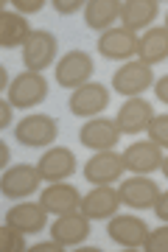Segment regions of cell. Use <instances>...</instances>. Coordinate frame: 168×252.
Instances as JSON below:
<instances>
[{"label": "cell", "mask_w": 168, "mask_h": 252, "mask_svg": "<svg viewBox=\"0 0 168 252\" xmlns=\"http://www.w3.org/2000/svg\"><path fill=\"white\" fill-rule=\"evenodd\" d=\"M90 76H93V59H90L84 51H70V54L59 59L56 64V81L62 87H73L79 90L81 84H87Z\"/></svg>", "instance_id": "cell-10"}, {"label": "cell", "mask_w": 168, "mask_h": 252, "mask_svg": "<svg viewBox=\"0 0 168 252\" xmlns=\"http://www.w3.org/2000/svg\"><path fill=\"white\" fill-rule=\"evenodd\" d=\"M39 182H42L39 168L23 162V165H11V168L3 171L0 190H3V196H9V199H26L39 190Z\"/></svg>", "instance_id": "cell-3"}, {"label": "cell", "mask_w": 168, "mask_h": 252, "mask_svg": "<svg viewBox=\"0 0 168 252\" xmlns=\"http://www.w3.org/2000/svg\"><path fill=\"white\" fill-rule=\"evenodd\" d=\"M56 36L51 31H34L28 36V42L23 45V62H26L28 70L34 73H42L45 67H51L53 59H56Z\"/></svg>", "instance_id": "cell-5"}, {"label": "cell", "mask_w": 168, "mask_h": 252, "mask_svg": "<svg viewBox=\"0 0 168 252\" xmlns=\"http://www.w3.org/2000/svg\"><path fill=\"white\" fill-rule=\"evenodd\" d=\"M34 34L28 20L14 11H0V45L3 48H20L28 42V36Z\"/></svg>", "instance_id": "cell-21"}, {"label": "cell", "mask_w": 168, "mask_h": 252, "mask_svg": "<svg viewBox=\"0 0 168 252\" xmlns=\"http://www.w3.org/2000/svg\"><path fill=\"white\" fill-rule=\"evenodd\" d=\"M154 84V73H151L149 64L137 62H126L121 70H115L112 76V87H115L121 95H129V98H137L140 93H146Z\"/></svg>", "instance_id": "cell-6"}, {"label": "cell", "mask_w": 168, "mask_h": 252, "mask_svg": "<svg viewBox=\"0 0 168 252\" xmlns=\"http://www.w3.org/2000/svg\"><path fill=\"white\" fill-rule=\"evenodd\" d=\"M151 121H154V107L146 98H129L118 109V118H115L121 135H137L143 129H149Z\"/></svg>", "instance_id": "cell-14"}, {"label": "cell", "mask_w": 168, "mask_h": 252, "mask_svg": "<svg viewBox=\"0 0 168 252\" xmlns=\"http://www.w3.org/2000/svg\"><path fill=\"white\" fill-rule=\"evenodd\" d=\"M166 28H168V14H166Z\"/></svg>", "instance_id": "cell-36"}, {"label": "cell", "mask_w": 168, "mask_h": 252, "mask_svg": "<svg viewBox=\"0 0 168 252\" xmlns=\"http://www.w3.org/2000/svg\"><path fill=\"white\" fill-rule=\"evenodd\" d=\"M26 233H20L17 227L11 224H3L0 227V250L3 252H23L26 250Z\"/></svg>", "instance_id": "cell-24"}, {"label": "cell", "mask_w": 168, "mask_h": 252, "mask_svg": "<svg viewBox=\"0 0 168 252\" xmlns=\"http://www.w3.org/2000/svg\"><path fill=\"white\" fill-rule=\"evenodd\" d=\"M143 247H146V252H168V224L157 227V230H149Z\"/></svg>", "instance_id": "cell-25"}, {"label": "cell", "mask_w": 168, "mask_h": 252, "mask_svg": "<svg viewBox=\"0 0 168 252\" xmlns=\"http://www.w3.org/2000/svg\"><path fill=\"white\" fill-rule=\"evenodd\" d=\"M160 168H163V174L168 177V157H163V165H160Z\"/></svg>", "instance_id": "cell-35"}, {"label": "cell", "mask_w": 168, "mask_h": 252, "mask_svg": "<svg viewBox=\"0 0 168 252\" xmlns=\"http://www.w3.org/2000/svg\"><path fill=\"white\" fill-rule=\"evenodd\" d=\"M154 213H157L163 221H168V190L166 193H160V199L154 202Z\"/></svg>", "instance_id": "cell-29"}, {"label": "cell", "mask_w": 168, "mask_h": 252, "mask_svg": "<svg viewBox=\"0 0 168 252\" xmlns=\"http://www.w3.org/2000/svg\"><path fill=\"white\" fill-rule=\"evenodd\" d=\"M137 56L143 64H157L168 59V28H149L146 36H140V45H137Z\"/></svg>", "instance_id": "cell-22"}, {"label": "cell", "mask_w": 168, "mask_h": 252, "mask_svg": "<svg viewBox=\"0 0 168 252\" xmlns=\"http://www.w3.org/2000/svg\"><path fill=\"white\" fill-rule=\"evenodd\" d=\"M124 168H126L124 154L112 152V149L98 152L84 162V180L93 182V185H112L124 177Z\"/></svg>", "instance_id": "cell-4"}, {"label": "cell", "mask_w": 168, "mask_h": 252, "mask_svg": "<svg viewBox=\"0 0 168 252\" xmlns=\"http://www.w3.org/2000/svg\"><path fill=\"white\" fill-rule=\"evenodd\" d=\"M65 244H59L56 238L53 241H45V244H34V252H62Z\"/></svg>", "instance_id": "cell-30"}, {"label": "cell", "mask_w": 168, "mask_h": 252, "mask_svg": "<svg viewBox=\"0 0 168 252\" xmlns=\"http://www.w3.org/2000/svg\"><path fill=\"white\" fill-rule=\"evenodd\" d=\"M79 140H81V146H87V149L109 152V149H115L118 140H121V129H118V124L109 121V118H93V121H87V124L81 126Z\"/></svg>", "instance_id": "cell-8"}, {"label": "cell", "mask_w": 168, "mask_h": 252, "mask_svg": "<svg viewBox=\"0 0 168 252\" xmlns=\"http://www.w3.org/2000/svg\"><path fill=\"white\" fill-rule=\"evenodd\" d=\"M6 98H9L11 107H20V109H28L34 104H42L48 98V81L34 70H26L14 76L11 87L6 90Z\"/></svg>", "instance_id": "cell-2"}, {"label": "cell", "mask_w": 168, "mask_h": 252, "mask_svg": "<svg viewBox=\"0 0 168 252\" xmlns=\"http://www.w3.org/2000/svg\"><path fill=\"white\" fill-rule=\"evenodd\" d=\"M121 9H124V3H118V0H90V3H84V23L96 31H109L112 23L121 17Z\"/></svg>", "instance_id": "cell-20"}, {"label": "cell", "mask_w": 168, "mask_h": 252, "mask_svg": "<svg viewBox=\"0 0 168 252\" xmlns=\"http://www.w3.org/2000/svg\"><path fill=\"white\" fill-rule=\"evenodd\" d=\"M53 9L59 11V14H73V11L81 9V0H56Z\"/></svg>", "instance_id": "cell-27"}, {"label": "cell", "mask_w": 168, "mask_h": 252, "mask_svg": "<svg viewBox=\"0 0 168 252\" xmlns=\"http://www.w3.org/2000/svg\"><path fill=\"white\" fill-rule=\"evenodd\" d=\"M39 202L48 213L53 216H65V213H73V210H81V196L73 185H65V182H51V188H45L39 193Z\"/></svg>", "instance_id": "cell-17"}, {"label": "cell", "mask_w": 168, "mask_h": 252, "mask_svg": "<svg viewBox=\"0 0 168 252\" xmlns=\"http://www.w3.org/2000/svg\"><path fill=\"white\" fill-rule=\"evenodd\" d=\"M154 93H157V98L163 101V104H168V76H163V79L154 84Z\"/></svg>", "instance_id": "cell-31"}, {"label": "cell", "mask_w": 168, "mask_h": 252, "mask_svg": "<svg viewBox=\"0 0 168 252\" xmlns=\"http://www.w3.org/2000/svg\"><path fill=\"white\" fill-rule=\"evenodd\" d=\"M90 235V219L81 213V210H73V213H65L53 221L51 227V238H56L65 247H73V244H81Z\"/></svg>", "instance_id": "cell-18"}, {"label": "cell", "mask_w": 168, "mask_h": 252, "mask_svg": "<svg viewBox=\"0 0 168 252\" xmlns=\"http://www.w3.org/2000/svg\"><path fill=\"white\" fill-rule=\"evenodd\" d=\"M140 36H134V31L126 28H109L98 36V54L104 59H132L137 54Z\"/></svg>", "instance_id": "cell-11"}, {"label": "cell", "mask_w": 168, "mask_h": 252, "mask_svg": "<svg viewBox=\"0 0 168 252\" xmlns=\"http://www.w3.org/2000/svg\"><path fill=\"white\" fill-rule=\"evenodd\" d=\"M160 14V6L154 0H129L121 9V20H124L126 31H140V28L151 26Z\"/></svg>", "instance_id": "cell-23"}, {"label": "cell", "mask_w": 168, "mask_h": 252, "mask_svg": "<svg viewBox=\"0 0 168 252\" xmlns=\"http://www.w3.org/2000/svg\"><path fill=\"white\" fill-rule=\"evenodd\" d=\"M42 6H45L42 0H14V9H17V11H28V14L39 11Z\"/></svg>", "instance_id": "cell-28"}, {"label": "cell", "mask_w": 168, "mask_h": 252, "mask_svg": "<svg viewBox=\"0 0 168 252\" xmlns=\"http://www.w3.org/2000/svg\"><path fill=\"white\" fill-rule=\"evenodd\" d=\"M106 104H109V90L104 84H98V81L81 84L79 90H73V95H70V112L79 118L98 115L101 109H106Z\"/></svg>", "instance_id": "cell-9"}, {"label": "cell", "mask_w": 168, "mask_h": 252, "mask_svg": "<svg viewBox=\"0 0 168 252\" xmlns=\"http://www.w3.org/2000/svg\"><path fill=\"white\" fill-rule=\"evenodd\" d=\"M59 124L51 115H28L14 126V140L28 149H45L56 143Z\"/></svg>", "instance_id": "cell-1"}, {"label": "cell", "mask_w": 168, "mask_h": 252, "mask_svg": "<svg viewBox=\"0 0 168 252\" xmlns=\"http://www.w3.org/2000/svg\"><path fill=\"white\" fill-rule=\"evenodd\" d=\"M149 137L157 146L168 149V115H154V121L149 124Z\"/></svg>", "instance_id": "cell-26"}, {"label": "cell", "mask_w": 168, "mask_h": 252, "mask_svg": "<svg viewBox=\"0 0 168 252\" xmlns=\"http://www.w3.org/2000/svg\"><path fill=\"white\" fill-rule=\"evenodd\" d=\"M0 109H3V121H0V126H9V118H11V104L6 101V104H0Z\"/></svg>", "instance_id": "cell-32"}, {"label": "cell", "mask_w": 168, "mask_h": 252, "mask_svg": "<svg viewBox=\"0 0 168 252\" xmlns=\"http://www.w3.org/2000/svg\"><path fill=\"white\" fill-rule=\"evenodd\" d=\"M124 162H126V171H134V174L157 171L160 165H163V146H157L154 140L132 143L124 152Z\"/></svg>", "instance_id": "cell-16"}, {"label": "cell", "mask_w": 168, "mask_h": 252, "mask_svg": "<svg viewBox=\"0 0 168 252\" xmlns=\"http://www.w3.org/2000/svg\"><path fill=\"white\" fill-rule=\"evenodd\" d=\"M0 157H3V165L9 162V146L6 143H0Z\"/></svg>", "instance_id": "cell-34"}, {"label": "cell", "mask_w": 168, "mask_h": 252, "mask_svg": "<svg viewBox=\"0 0 168 252\" xmlns=\"http://www.w3.org/2000/svg\"><path fill=\"white\" fill-rule=\"evenodd\" d=\"M118 193H121V202H124L126 207H134V210H149V207H154V202L160 199L163 190H160V185L154 180H149L146 174H137V177H132V180L121 182Z\"/></svg>", "instance_id": "cell-7"}, {"label": "cell", "mask_w": 168, "mask_h": 252, "mask_svg": "<svg viewBox=\"0 0 168 252\" xmlns=\"http://www.w3.org/2000/svg\"><path fill=\"white\" fill-rule=\"evenodd\" d=\"M0 79H3V81H0V90H9V87H11V84H9V73L0 70Z\"/></svg>", "instance_id": "cell-33"}, {"label": "cell", "mask_w": 168, "mask_h": 252, "mask_svg": "<svg viewBox=\"0 0 168 252\" xmlns=\"http://www.w3.org/2000/svg\"><path fill=\"white\" fill-rule=\"evenodd\" d=\"M106 233L115 244H121L126 250H134V247H143L146 235H149V227L140 216H112L109 224H106Z\"/></svg>", "instance_id": "cell-13"}, {"label": "cell", "mask_w": 168, "mask_h": 252, "mask_svg": "<svg viewBox=\"0 0 168 252\" xmlns=\"http://www.w3.org/2000/svg\"><path fill=\"white\" fill-rule=\"evenodd\" d=\"M45 210L42 202H20V205H14L6 213V224L17 227L20 233H39V230H45Z\"/></svg>", "instance_id": "cell-19"}, {"label": "cell", "mask_w": 168, "mask_h": 252, "mask_svg": "<svg viewBox=\"0 0 168 252\" xmlns=\"http://www.w3.org/2000/svg\"><path fill=\"white\" fill-rule=\"evenodd\" d=\"M121 207V193L109 185H96L87 196H81V213L87 219H112Z\"/></svg>", "instance_id": "cell-15"}, {"label": "cell", "mask_w": 168, "mask_h": 252, "mask_svg": "<svg viewBox=\"0 0 168 252\" xmlns=\"http://www.w3.org/2000/svg\"><path fill=\"white\" fill-rule=\"evenodd\" d=\"M36 168L42 174L45 182H62L67 180L70 174H76V154L65 146H56V149H48V152L39 157Z\"/></svg>", "instance_id": "cell-12"}]
</instances>
